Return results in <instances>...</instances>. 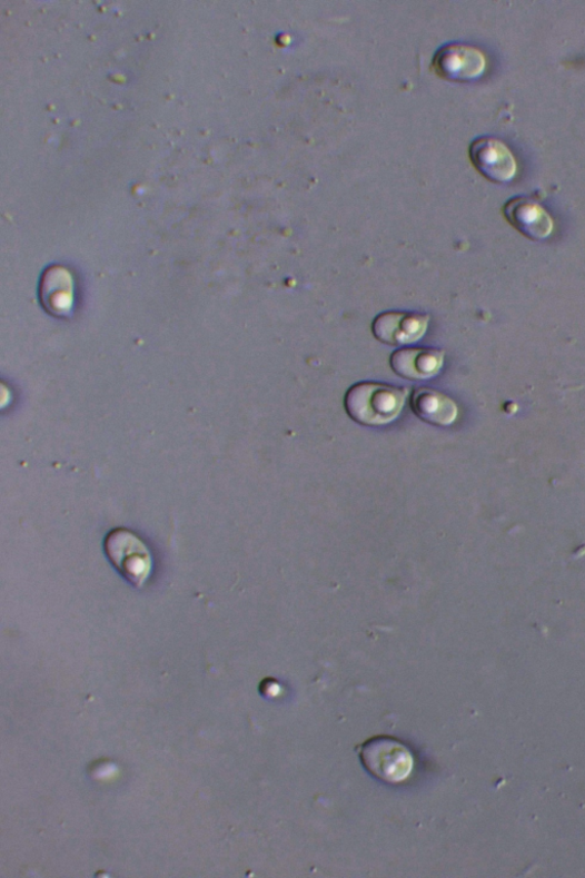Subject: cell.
<instances>
[{"mask_svg":"<svg viewBox=\"0 0 585 878\" xmlns=\"http://www.w3.org/2000/svg\"><path fill=\"white\" fill-rule=\"evenodd\" d=\"M407 389L376 382H363L349 388L345 408L351 420L366 427L393 423L400 414Z\"/></svg>","mask_w":585,"mask_h":878,"instance_id":"obj_1","label":"cell"},{"mask_svg":"<svg viewBox=\"0 0 585 878\" xmlns=\"http://www.w3.org/2000/svg\"><path fill=\"white\" fill-rule=\"evenodd\" d=\"M47 308L57 315H65L71 308L72 282L65 273L48 274L41 290Z\"/></svg>","mask_w":585,"mask_h":878,"instance_id":"obj_10","label":"cell"},{"mask_svg":"<svg viewBox=\"0 0 585 878\" xmlns=\"http://www.w3.org/2000/svg\"><path fill=\"white\" fill-rule=\"evenodd\" d=\"M359 754L364 768L373 777L388 783L405 781L414 767L409 748L394 737L368 739L361 744Z\"/></svg>","mask_w":585,"mask_h":878,"instance_id":"obj_2","label":"cell"},{"mask_svg":"<svg viewBox=\"0 0 585 878\" xmlns=\"http://www.w3.org/2000/svg\"><path fill=\"white\" fill-rule=\"evenodd\" d=\"M435 68L447 79L470 81L484 73L486 58L477 48L454 43L438 51L435 57Z\"/></svg>","mask_w":585,"mask_h":878,"instance_id":"obj_7","label":"cell"},{"mask_svg":"<svg viewBox=\"0 0 585 878\" xmlns=\"http://www.w3.org/2000/svg\"><path fill=\"white\" fill-rule=\"evenodd\" d=\"M445 353L435 348H403L390 357L393 371L407 381H426L443 367Z\"/></svg>","mask_w":585,"mask_h":878,"instance_id":"obj_8","label":"cell"},{"mask_svg":"<svg viewBox=\"0 0 585 878\" xmlns=\"http://www.w3.org/2000/svg\"><path fill=\"white\" fill-rule=\"evenodd\" d=\"M470 158L477 170L493 182H509L517 174L514 154L498 139L490 137L476 139L470 146Z\"/></svg>","mask_w":585,"mask_h":878,"instance_id":"obj_5","label":"cell"},{"mask_svg":"<svg viewBox=\"0 0 585 878\" xmlns=\"http://www.w3.org/2000/svg\"><path fill=\"white\" fill-rule=\"evenodd\" d=\"M410 408L423 422L438 427L452 425L458 412L452 398L430 388L414 391L410 396Z\"/></svg>","mask_w":585,"mask_h":878,"instance_id":"obj_9","label":"cell"},{"mask_svg":"<svg viewBox=\"0 0 585 878\" xmlns=\"http://www.w3.org/2000/svg\"><path fill=\"white\" fill-rule=\"evenodd\" d=\"M504 214L508 223L529 239H546L554 230L553 218L546 208L529 197L517 196L509 199L504 207Z\"/></svg>","mask_w":585,"mask_h":878,"instance_id":"obj_6","label":"cell"},{"mask_svg":"<svg viewBox=\"0 0 585 878\" xmlns=\"http://www.w3.org/2000/svg\"><path fill=\"white\" fill-rule=\"evenodd\" d=\"M429 320L426 314L387 312L373 320L371 332L375 339L385 345L406 346L424 338Z\"/></svg>","mask_w":585,"mask_h":878,"instance_id":"obj_4","label":"cell"},{"mask_svg":"<svg viewBox=\"0 0 585 878\" xmlns=\"http://www.w3.org/2000/svg\"><path fill=\"white\" fill-rule=\"evenodd\" d=\"M105 551L118 572L141 589L152 571V558L146 543L130 530L116 529L106 537Z\"/></svg>","mask_w":585,"mask_h":878,"instance_id":"obj_3","label":"cell"}]
</instances>
